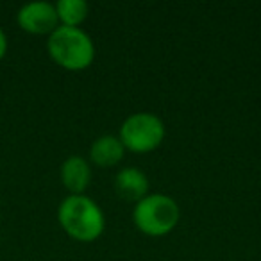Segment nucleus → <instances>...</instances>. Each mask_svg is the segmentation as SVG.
<instances>
[{
  "label": "nucleus",
  "mask_w": 261,
  "mask_h": 261,
  "mask_svg": "<svg viewBox=\"0 0 261 261\" xmlns=\"http://www.w3.org/2000/svg\"><path fill=\"white\" fill-rule=\"evenodd\" d=\"M115 190L123 200H142L149 192V179L140 168H123L115 177Z\"/></svg>",
  "instance_id": "423d86ee"
},
{
  "label": "nucleus",
  "mask_w": 261,
  "mask_h": 261,
  "mask_svg": "<svg viewBox=\"0 0 261 261\" xmlns=\"http://www.w3.org/2000/svg\"><path fill=\"white\" fill-rule=\"evenodd\" d=\"M56 13L65 27H79L88 16V4L84 0H59Z\"/></svg>",
  "instance_id": "1a4fd4ad"
},
{
  "label": "nucleus",
  "mask_w": 261,
  "mask_h": 261,
  "mask_svg": "<svg viewBox=\"0 0 261 261\" xmlns=\"http://www.w3.org/2000/svg\"><path fill=\"white\" fill-rule=\"evenodd\" d=\"M91 179L90 165L84 158L70 156L61 165V181L72 195H81L88 188Z\"/></svg>",
  "instance_id": "0eeeda50"
},
{
  "label": "nucleus",
  "mask_w": 261,
  "mask_h": 261,
  "mask_svg": "<svg viewBox=\"0 0 261 261\" xmlns=\"http://www.w3.org/2000/svg\"><path fill=\"white\" fill-rule=\"evenodd\" d=\"M58 218L66 234L79 242H93L104 231V215L90 197H66L59 204Z\"/></svg>",
  "instance_id": "f257e3e1"
},
{
  "label": "nucleus",
  "mask_w": 261,
  "mask_h": 261,
  "mask_svg": "<svg viewBox=\"0 0 261 261\" xmlns=\"http://www.w3.org/2000/svg\"><path fill=\"white\" fill-rule=\"evenodd\" d=\"M6 52H8V38H6L4 31H2V27H0V59L4 58Z\"/></svg>",
  "instance_id": "9d476101"
},
{
  "label": "nucleus",
  "mask_w": 261,
  "mask_h": 261,
  "mask_svg": "<svg viewBox=\"0 0 261 261\" xmlns=\"http://www.w3.org/2000/svg\"><path fill=\"white\" fill-rule=\"evenodd\" d=\"M165 138V125L152 113H136L125 118L120 129V142L133 152H149Z\"/></svg>",
  "instance_id": "20e7f679"
},
{
  "label": "nucleus",
  "mask_w": 261,
  "mask_h": 261,
  "mask_svg": "<svg viewBox=\"0 0 261 261\" xmlns=\"http://www.w3.org/2000/svg\"><path fill=\"white\" fill-rule=\"evenodd\" d=\"M133 218L142 232L149 236H163L177 225L179 206L172 197L152 193L136 202Z\"/></svg>",
  "instance_id": "7ed1b4c3"
},
{
  "label": "nucleus",
  "mask_w": 261,
  "mask_h": 261,
  "mask_svg": "<svg viewBox=\"0 0 261 261\" xmlns=\"http://www.w3.org/2000/svg\"><path fill=\"white\" fill-rule=\"evenodd\" d=\"M48 54L66 70H83L91 65L95 47L91 38L79 27L59 25L48 36Z\"/></svg>",
  "instance_id": "f03ea898"
},
{
  "label": "nucleus",
  "mask_w": 261,
  "mask_h": 261,
  "mask_svg": "<svg viewBox=\"0 0 261 261\" xmlns=\"http://www.w3.org/2000/svg\"><path fill=\"white\" fill-rule=\"evenodd\" d=\"M18 25L29 34H52L58 29L56 6L48 2H29L18 11Z\"/></svg>",
  "instance_id": "39448f33"
},
{
  "label": "nucleus",
  "mask_w": 261,
  "mask_h": 261,
  "mask_svg": "<svg viewBox=\"0 0 261 261\" xmlns=\"http://www.w3.org/2000/svg\"><path fill=\"white\" fill-rule=\"evenodd\" d=\"M123 149L125 147L116 136H100L91 143L90 158L98 167H113L123 158Z\"/></svg>",
  "instance_id": "6e6552de"
}]
</instances>
